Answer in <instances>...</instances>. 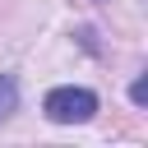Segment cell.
Listing matches in <instances>:
<instances>
[{
  "mask_svg": "<svg viewBox=\"0 0 148 148\" xmlns=\"http://www.w3.org/2000/svg\"><path fill=\"white\" fill-rule=\"evenodd\" d=\"M42 111H46V120H56V125H83V120L97 116V97H92L88 88H51L46 102H42Z\"/></svg>",
  "mask_w": 148,
  "mask_h": 148,
  "instance_id": "obj_1",
  "label": "cell"
},
{
  "mask_svg": "<svg viewBox=\"0 0 148 148\" xmlns=\"http://www.w3.org/2000/svg\"><path fill=\"white\" fill-rule=\"evenodd\" d=\"M14 106H18V83L9 74H0V116H9Z\"/></svg>",
  "mask_w": 148,
  "mask_h": 148,
  "instance_id": "obj_2",
  "label": "cell"
},
{
  "mask_svg": "<svg viewBox=\"0 0 148 148\" xmlns=\"http://www.w3.org/2000/svg\"><path fill=\"white\" fill-rule=\"evenodd\" d=\"M130 97H134V106H143V102H148V79H134V88H130Z\"/></svg>",
  "mask_w": 148,
  "mask_h": 148,
  "instance_id": "obj_3",
  "label": "cell"
}]
</instances>
